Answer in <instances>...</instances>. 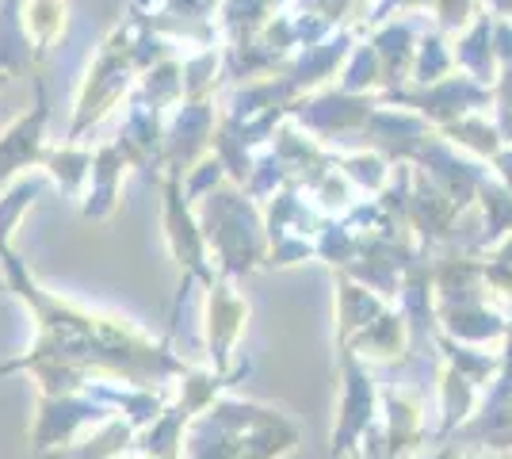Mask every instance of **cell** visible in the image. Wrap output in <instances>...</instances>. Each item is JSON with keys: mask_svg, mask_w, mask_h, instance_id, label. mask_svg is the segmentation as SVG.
Returning <instances> with one entry per match:
<instances>
[{"mask_svg": "<svg viewBox=\"0 0 512 459\" xmlns=\"http://www.w3.org/2000/svg\"><path fill=\"white\" fill-rule=\"evenodd\" d=\"M199 429L214 433V440H184L188 459H279L299 444V429L272 410L222 402L195 421ZM184 456V452H180Z\"/></svg>", "mask_w": 512, "mask_h": 459, "instance_id": "1", "label": "cell"}, {"mask_svg": "<svg viewBox=\"0 0 512 459\" xmlns=\"http://www.w3.org/2000/svg\"><path fill=\"white\" fill-rule=\"evenodd\" d=\"M371 417H375V383L356 364H348L344 368V402L341 417H337V429H333L329 459H337L341 452H356L360 440L371 433Z\"/></svg>", "mask_w": 512, "mask_h": 459, "instance_id": "2", "label": "cell"}, {"mask_svg": "<svg viewBox=\"0 0 512 459\" xmlns=\"http://www.w3.org/2000/svg\"><path fill=\"white\" fill-rule=\"evenodd\" d=\"M39 146H43V100L35 104V111L20 115L0 134V180L16 176L23 165H31L39 157Z\"/></svg>", "mask_w": 512, "mask_h": 459, "instance_id": "3", "label": "cell"}, {"mask_svg": "<svg viewBox=\"0 0 512 459\" xmlns=\"http://www.w3.org/2000/svg\"><path fill=\"white\" fill-rule=\"evenodd\" d=\"M207 318H211V360L214 368H226V360H230V349H234L237 333L245 326V306L237 303L234 295H226V287H211V306H207Z\"/></svg>", "mask_w": 512, "mask_h": 459, "instance_id": "4", "label": "cell"}, {"mask_svg": "<svg viewBox=\"0 0 512 459\" xmlns=\"http://www.w3.org/2000/svg\"><path fill=\"white\" fill-rule=\"evenodd\" d=\"M23 23H27V35L39 43V50H46V43H54L58 31H62L65 0H27Z\"/></svg>", "mask_w": 512, "mask_h": 459, "instance_id": "5", "label": "cell"}, {"mask_svg": "<svg viewBox=\"0 0 512 459\" xmlns=\"http://www.w3.org/2000/svg\"><path fill=\"white\" fill-rule=\"evenodd\" d=\"M470 437H482L490 448H497V452H512V410L478 421V425L470 429Z\"/></svg>", "mask_w": 512, "mask_h": 459, "instance_id": "6", "label": "cell"}, {"mask_svg": "<svg viewBox=\"0 0 512 459\" xmlns=\"http://www.w3.org/2000/svg\"><path fill=\"white\" fill-rule=\"evenodd\" d=\"M356 459H394L390 452H386V444H367V448H356Z\"/></svg>", "mask_w": 512, "mask_h": 459, "instance_id": "7", "label": "cell"}, {"mask_svg": "<svg viewBox=\"0 0 512 459\" xmlns=\"http://www.w3.org/2000/svg\"><path fill=\"white\" fill-rule=\"evenodd\" d=\"M455 459H512V456H497V452H459Z\"/></svg>", "mask_w": 512, "mask_h": 459, "instance_id": "8", "label": "cell"}, {"mask_svg": "<svg viewBox=\"0 0 512 459\" xmlns=\"http://www.w3.org/2000/svg\"><path fill=\"white\" fill-rule=\"evenodd\" d=\"M4 81H8V73H0V85H4Z\"/></svg>", "mask_w": 512, "mask_h": 459, "instance_id": "9", "label": "cell"}]
</instances>
